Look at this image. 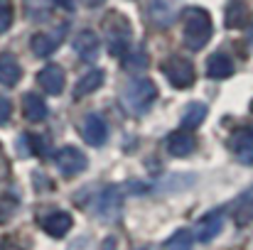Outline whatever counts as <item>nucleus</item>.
Masks as SVG:
<instances>
[{"label":"nucleus","instance_id":"nucleus-25","mask_svg":"<svg viewBox=\"0 0 253 250\" xmlns=\"http://www.w3.org/2000/svg\"><path fill=\"white\" fill-rule=\"evenodd\" d=\"M236 218H239L241 223H249V221H253V199H251V201H246V204L239 209Z\"/></svg>","mask_w":253,"mask_h":250},{"label":"nucleus","instance_id":"nucleus-29","mask_svg":"<svg viewBox=\"0 0 253 250\" xmlns=\"http://www.w3.org/2000/svg\"><path fill=\"white\" fill-rule=\"evenodd\" d=\"M2 218H5V216H2V211H0V221H2Z\"/></svg>","mask_w":253,"mask_h":250},{"label":"nucleus","instance_id":"nucleus-4","mask_svg":"<svg viewBox=\"0 0 253 250\" xmlns=\"http://www.w3.org/2000/svg\"><path fill=\"white\" fill-rule=\"evenodd\" d=\"M160 71L165 74V79L169 81V86L184 91L194 83V67L189 59L184 57H168L163 64H160Z\"/></svg>","mask_w":253,"mask_h":250},{"label":"nucleus","instance_id":"nucleus-21","mask_svg":"<svg viewBox=\"0 0 253 250\" xmlns=\"http://www.w3.org/2000/svg\"><path fill=\"white\" fill-rule=\"evenodd\" d=\"M123 69L126 71H130V74H140V71H145L148 67H150V62H148V54L143 52V49H138V52H126L123 57Z\"/></svg>","mask_w":253,"mask_h":250},{"label":"nucleus","instance_id":"nucleus-17","mask_svg":"<svg viewBox=\"0 0 253 250\" xmlns=\"http://www.w3.org/2000/svg\"><path fill=\"white\" fill-rule=\"evenodd\" d=\"M221 226H224L221 214H209V216H204V218L199 221V226H197V238H199L202 243H209L211 238L219 236Z\"/></svg>","mask_w":253,"mask_h":250},{"label":"nucleus","instance_id":"nucleus-23","mask_svg":"<svg viewBox=\"0 0 253 250\" xmlns=\"http://www.w3.org/2000/svg\"><path fill=\"white\" fill-rule=\"evenodd\" d=\"M52 2H54V0H25V7H27V12H30L35 20H40V17H47Z\"/></svg>","mask_w":253,"mask_h":250},{"label":"nucleus","instance_id":"nucleus-9","mask_svg":"<svg viewBox=\"0 0 253 250\" xmlns=\"http://www.w3.org/2000/svg\"><path fill=\"white\" fill-rule=\"evenodd\" d=\"M40 226L44 228L47 236H52V238H62V236H67V233L72 231L74 218H72L67 211H52V214H47L44 218H40Z\"/></svg>","mask_w":253,"mask_h":250},{"label":"nucleus","instance_id":"nucleus-11","mask_svg":"<svg viewBox=\"0 0 253 250\" xmlns=\"http://www.w3.org/2000/svg\"><path fill=\"white\" fill-rule=\"evenodd\" d=\"M74 52L84 59V62H96L98 52H101V42H98V35L91 32V30H84L74 37Z\"/></svg>","mask_w":253,"mask_h":250},{"label":"nucleus","instance_id":"nucleus-7","mask_svg":"<svg viewBox=\"0 0 253 250\" xmlns=\"http://www.w3.org/2000/svg\"><path fill=\"white\" fill-rule=\"evenodd\" d=\"M82 135H84L86 145H91V147H101V145L106 143V138H108V125H106L103 115H98V113H88V115L84 118V123H82Z\"/></svg>","mask_w":253,"mask_h":250},{"label":"nucleus","instance_id":"nucleus-8","mask_svg":"<svg viewBox=\"0 0 253 250\" xmlns=\"http://www.w3.org/2000/svg\"><path fill=\"white\" fill-rule=\"evenodd\" d=\"M229 147H231V152L236 155L239 162L253 165V128H239L231 135Z\"/></svg>","mask_w":253,"mask_h":250},{"label":"nucleus","instance_id":"nucleus-3","mask_svg":"<svg viewBox=\"0 0 253 250\" xmlns=\"http://www.w3.org/2000/svg\"><path fill=\"white\" fill-rule=\"evenodd\" d=\"M106 44L113 57H123L130 44V25L123 15H111L106 22Z\"/></svg>","mask_w":253,"mask_h":250},{"label":"nucleus","instance_id":"nucleus-15","mask_svg":"<svg viewBox=\"0 0 253 250\" xmlns=\"http://www.w3.org/2000/svg\"><path fill=\"white\" fill-rule=\"evenodd\" d=\"M22 113H25L27 120L40 123V120L47 118V103H44L42 96H37V93H25V96H22Z\"/></svg>","mask_w":253,"mask_h":250},{"label":"nucleus","instance_id":"nucleus-27","mask_svg":"<svg viewBox=\"0 0 253 250\" xmlns=\"http://www.w3.org/2000/svg\"><path fill=\"white\" fill-rule=\"evenodd\" d=\"M54 5H59L62 10H69V12H72V10L77 7V0H54Z\"/></svg>","mask_w":253,"mask_h":250},{"label":"nucleus","instance_id":"nucleus-5","mask_svg":"<svg viewBox=\"0 0 253 250\" xmlns=\"http://www.w3.org/2000/svg\"><path fill=\"white\" fill-rule=\"evenodd\" d=\"M179 7H182V0H150L148 15L155 27L168 30L179 20Z\"/></svg>","mask_w":253,"mask_h":250},{"label":"nucleus","instance_id":"nucleus-6","mask_svg":"<svg viewBox=\"0 0 253 250\" xmlns=\"http://www.w3.org/2000/svg\"><path fill=\"white\" fill-rule=\"evenodd\" d=\"M54 162H57V169H59L64 177H74V174L84 172L86 165H88L84 152L77 150V147H72V145L62 147V150L54 155Z\"/></svg>","mask_w":253,"mask_h":250},{"label":"nucleus","instance_id":"nucleus-26","mask_svg":"<svg viewBox=\"0 0 253 250\" xmlns=\"http://www.w3.org/2000/svg\"><path fill=\"white\" fill-rule=\"evenodd\" d=\"M10 113H12V103L0 96V125H5L10 120Z\"/></svg>","mask_w":253,"mask_h":250},{"label":"nucleus","instance_id":"nucleus-22","mask_svg":"<svg viewBox=\"0 0 253 250\" xmlns=\"http://www.w3.org/2000/svg\"><path fill=\"white\" fill-rule=\"evenodd\" d=\"M192 246H194V238L189 231H177L168 241V250H192Z\"/></svg>","mask_w":253,"mask_h":250},{"label":"nucleus","instance_id":"nucleus-16","mask_svg":"<svg viewBox=\"0 0 253 250\" xmlns=\"http://www.w3.org/2000/svg\"><path fill=\"white\" fill-rule=\"evenodd\" d=\"M20 76H22V67L17 64V59L12 54H2L0 57V83L12 88V86H17Z\"/></svg>","mask_w":253,"mask_h":250},{"label":"nucleus","instance_id":"nucleus-2","mask_svg":"<svg viewBox=\"0 0 253 250\" xmlns=\"http://www.w3.org/2000/svg\"><path fill=\"white\" fill-rule=\"evenodd\" d=\"M158 98V86L145 79V76H138V79H130L126 83L123 93H121V103L123 108L130 113V115H143L153 108Z\"/></svg>","mask_w":253,"mask_h":250},{"label":"nucleus","instance_id":"nucleus-1","mask_svg":"<svg viewBox=\"0 0 253 250\" xmlns=\"http://www.w3.org/2000/svg\"><path fill=\"white\" fill-rule=\"evenodd\" d=\"M182 37H184V44L192 49V52H199L207 47V42L211 39V15L204 10V7H187L184 15H182Z\"/></svg>","mask_w":253,"mask_h":250},{"label":"nucleus","instance_id":"nucleus-13","mask_svg":"<svg viewBox=\"0 0 253 250\" xmlns=\"http://www.w3.org/2000/svg\"><path fill=\"white\" fill-rule=\"evenodd\" d=\"M234 74V59L224 52H216L207 59V76L214 79V81H221V79H229Z\"/></svg>","mask_w":253,"mask_h":250},{"label":"nucleus","instance_id":"nucleus-20","mask_svg":"<svg viewBox=\"0 0 253 250\" xmlns=\"http://www.w3.org/2000/svg\"><path fill=\"white\" fill-rule=\"evenodd\" d=\"M246 20H249V10H246V5L241 2V0H231L229 2V7H226V27H241V25H246Z\"/></svg>","mask_w":253,"mask_h":250},{"label":"nucleus","instance_id":"nucleus-12","mask_svg":"<svg viewBox=\"0 0 253 250\" xmlns=\"http://www.w3.org/2000/svg\"><path fill=\"white\" fill-rule=\"evenodd\" d=\"M64 32H67V27H59L57 32H37V35L32 37V52H35L37 57H49V54H54V49L59 47Z\"/></svg>","mask_w":253,"mask_h":250},{"label":"nucleus","instance_id":"nucleus-24","mask_svg":"<svg viewBox=\"0 0 253 250\" xmlns=\"http://www.w3.org/2000/svg\"><path fill=\"white\" fill-rule=\"evenodd\" d=\"M12 25V2L10 0H0V35L7 32Z\"/></svg>","mask_w":253,"mask_h":250},{"label":"nucleus","instance_id":"nucleus-19","mask_svg":"<svg viewBox=\"0 0 253 250\" xmlns=\"http://www.w3.org/2000/svg\"><path fill=\"white\" fill-rule=\"evenodd\" d=\"M103 79H106V74H103L101 69H91L88 74H84V76L79 79L77 88H74V96H77V98H82V96L93 93L96 88H101V86H103Z\"/></svg>","mask_w":253,"mask_h":250},{"label":"nucleus","instance_id":"nucleus-14","mask_svg":"<svg viewBox=\"0 0 253 250\" xmlns=\"http://www.w3.org/2000/svg\"><path fill=\"white\" fill-rule=\"evenodd\" d=\"M197 147V140L192 138L189 130H174L168 138V152L172 157H187Z\"/></svg>","mask_w":253,"mask_h":250},{"label":"nucleus","instance_id":"nucleus-18","mask_svg":"<svg viewBox=\"0 0 253 250\" xmlns=\"http://www.w3.org/2000/svg\"><path fill=\"white\" fill-rule=\"evenodd\" d=\"M207 118V106L204 103H189L182 113V120H179V128L182 130H197Z\"/></svg>","mask_w":253,"mask_h":250},{"label":"nucleus","instance_id":"nucleus-28","mask_svg":"<svg viewBox=\"0 0 253 250\" xmlns=\"http://www.w3.org/2000/svg\"><path fill=\"white\" fill-rule=\"evenodd\" d=\"M249 47H251V52H253V25H251V30H249Z\"/></svg>","mask_w":253,"mask_h":250},{"label":"nucleus","instance_id":"nucleus-10","mask_svg":"<svg viewBox=\"0 0 253 250\" xmlns=\"http://www.w3.org/2000/svg\"><path fill=\"white\" fill-rule=\"evenodd\" d=\"M37 81L42 86V91H47L49 96H59L64 91V69L57 64H47L37 74Z\"/></svg>","mask_w":253,"mask_h":250}]
</instances>
